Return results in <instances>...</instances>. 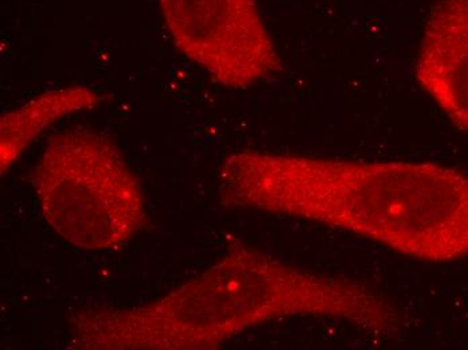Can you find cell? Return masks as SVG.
Here are the masks:
<instances>
[{"label":"cell","mask_w":468,"mask_h":350,"mask_svg":"<svg viewBox=\"0 0 468 350\" xmlns=\"http://www.w3.org/2000/svg\"><path fill=\"white\" fill-rule=\"evenodd\" d=\"M227 207L346 230L416 260L468 255V176L425 162L242 151L219 169Z\"/></svg>","instance_id":"cell-1"},{"label":"cell","mask_w":468,"mask_h":350,"mask_svg":"<svg viewBox=\"0 0 468 350\" xmlns=\"http://www.w3.org/2000/svg\"><path fill=\"white\" fill-rule=\"evenodd\" d=\"M33 185L48 223L79 249H119L147 218L144 196L122 154L90 130L54 135Z\"/></svg>","instance_id":"cell-2"},{"label":"cell","mask_w":468,"mask_h":350,"mask_svg":"<svg viewBox=\"0 0 468 350\" xmlns=\"http://www.w3.org/2000/svg\"><path fill=\"white\" fill-rule=\"evenodd\" d=\"M416 79L453 125L468 133V0H441L431 11Z\"/></svg>","instance_id":"cell-4"},{"label":"cell","mask_w":468,"mask_h":350,"mask_svg":"<svg viewBox=\"0 0 468 350\" xmlns=\"http://www.w3.org/2000/svg\"><path fill=\"white\" fill-rule=\"evenodd\" d=\"M176 48L218 84L244 90L282 69L256 0H159Z\"/></svg>","instance_id":"cell-3"},{"label":"cell","mask_w":468,"mask_h":350,"mask_svg":"<svg viewBox=\"0 0 468 350\" xmlns=\"http://www.w3.org/2000/svg\"><path fill=\"white\" fill-rule=\"evenodd\" d=\"M100 96L87 87L48 90L0 121V166L7 172L11 164L48 127L77 111L93 108Z\"/></svg>","instance_id":"cell-5"}]
</instances>
